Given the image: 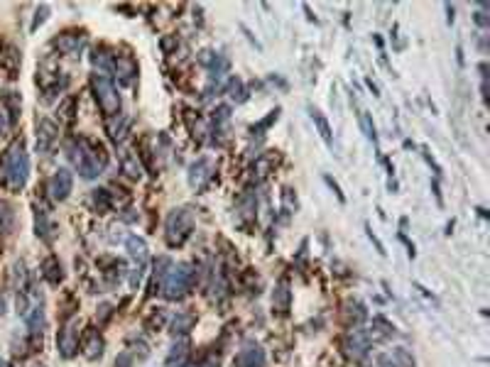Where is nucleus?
<instances>
[{
  "mask_svg": "<svg viewBox=\"0 0 490 367\" xmlns=\"http://www.w3.org/2000/svg\"><path fill=\"white\" fill-rule=\"evenodd\" d=\"M79 343H81V331H79V318H64L59 336H56V348H59L61 357H74L79 352Z\"/></svg>",
  "mask_w": 490,
  "mask_h": 367,
  "instance_id": "7",
  "label": "nucleus"
},
{
  "mask_svg": "<svg viewBox=\"0 0 490 367\" xmlns=\"http://www.w3.org/2000/svg\"><path fill=\"white\" fill-rule=\"evenodd\" d=\"M10 128H13V125H10V117H8L6 108H0V140L6 138L8 130H10Z\"/></svg>",
  "mask_w": 490,
  "mask_h": 367,
  "instance_id": "33",
  "label": "nucleus"
},
{
  "mask_svg": "<svg viewBox=\"0 0 490 367\" xmlns=\"http://www.w3.org/2000/svg\"><path fill=\"white\" fill-rule=\"evenodd\" d=\"M113 72H116L118 81L125 83V86H130V83H133V79L138 76V61H135L130 54L120 56L116 51V59H113Z\"/></svg>",
  "mask_w": 490,
  "mask_h": 367,
  "instance_id": "13",
  "label": "nucleus"
},
{
  "mask_svg": "<svg viewBox=\"0 0 490 367\" xmlns=\"http://www.w3.org/2000/svg\"><path fill=\"white\" fill-rule=\"evenodd\" d=\"M0 367H10V365H8V362H6V360H0Z\"/></svg>",
  "mask_w": 490,
  "mask_h": 367,
  "instance_id": "35",
  "label": "nucleus"
},
{
  "mask_svg": "<svg viewBox=\"0 0 490 367\" xmlns=\"http://www.w3.org/2000/svg\"><path fill=\"white\" fill-rule=\"evenodd\" d=\"M17 313L25 321L30 336H42V328H45V296L37 289L35 279L22 291H17Z\"/></svg>",
  "mask_w": 490,
  "mask_h": 367,
  "instance_id": "2",
  "label": "nucleus"
},
{
  "mask_svg": "<svg viewBox=\"0 0 490 367\" xmlns=\"http://www.w3.org/2000/svg\"><path fill=\"white\" fill-rule=\"evenodd\" d=\"M3 106L8 108V117H10V125H15L17 122V115H20V106H22V101H20V93H13V91H8V93H3Z\"/></svg>",
  "mask_w": 490,
  "mask_h": 367,
  "instance_id": "21",
  "label": "nucleus"
},
{
  "mask_svg": "<svg viewBox=\"0 0 490 367\" xmlns=\"http://www.w3.org/2000/svg\"><path fill=\"white\" fill-rule=\"evenodd\" d=\"M184 367H221V362L216 355H204L201 360L191 362V365H184Z\"/></svg>",
  "mask_w": 490,
  "mask_h": 367,
  "instance_id": "31",
  "label": "nucleus"
},
{
  "mask_svg": "<svg viewBox=\"0 0 490 367\" xmlns=\"http://www.w3.org/2000/svg\"><path fill=\"white\" fill-rule=\"evenodd\" d=\"M13 223H15V213H13L10 204H0V230L3 233H10Z\"/></svg>",
  "mask_w": 490,
  "mask_h": 367,
  "instance_id": "27",
  "label": "nucleus"
},
{
  "mask_svg": "<svg viewBox=\"0 0 490 367\" xmlns=\"http://www.w3.org/2000/svg\"><path fill=\"white\" fill-rule=\"evenodd\" d=\"M74 189V174L67 167H61L54 172V177L49 179V194L54 201H67L69 194Z\"/></svg>",
  "mask_w": 490,
  "mask_h": 367,
  "instance_id": "9",
  "label": "nucleus"
},
{
  "mask_svg": "<svg viewBox=\"0 0 490 367\" xmlns=\"http://www.w3.org/2000/svg\"><path fill=\"white\" fill-rule=\"evenodd\" d=\"M0 67L10 74V79H15L17 69H20V51L15 47H6V51L0 54Z\"/></svg>",
  "mask_w": 490,
  "mask_h": 367,
  "instance_id": "20",
  "label": "nucleus"
},
{
  "mask_svg": "<svg viewBox=\"0 0 490 367\" xmlns=\"http://www.w3.org/2000/svg\"><path fill=\"white\" fill-rule=\"evenodd\" d=\"M191 284H194V267L187 265V262L169 265L167 275H164V279H162L164 299H169V301L184 299V296L189 294Z\"/></svg>",
  "mask_w": 490,
  "mask_h": 367,
  "instance_id": "5",
  "label": "nucleus"
},
{
  "mask_svg": "<svg viewBox=\"0 0 490 367\" xmlns=\"http://www.w3.org/2000/svg\"><path fill=\"white\" fill-rule=\"evenodd\" d=\"M228 93H230V98H233L235 103H245V101H248V91H245V83L240 81L238 76L230 79V83H228Z\"/></svg>",
  "mask_w": 490,
  "mask_h": 367,
  "instance_id": "26",
  "label": "nucleus"
},
{
  "mask_svg": "<svg viewBox=\"0 0 490 367\" xmlns=\"http://www.w3.org/2000/svg\"><path fill=\"white\" fill-rule=\"evenodd\" d=\"M125 247H128L130 257L138 262V270H143L145 262H148V243H145L143 238H138V235H130V238L125 240Z\"/></svg>",
  "mask_w": 490,
  "mask_h": 367,
  "instance_id": "16",
  "label": "nucleus"
},
{
  "mask_svg": "<svg viewBox=\"0 0 490 367\" xmlns=\"http://www.w3.org/2000/svg\"><path fill=\"white\" fill-rule=\"evenodd\" d=\"M0 167H3V181L8 189H25L27 177H30V154H27L25 140L15 138L8 145V149L0 157Z\"/></svg>",
  "mask_w": 490,
  "mask_h": 367,
  "instance_id": "1",
  "label": "nucleus"
},
{
  "mask_svg": "<svg viewBox=\"0 0 490 367\" xmlns=\"http://www.w3.org/2000/svg\"><path fill=\"white\" fill-rule=\"evenodd\" d=\"M309 113H312V120H314V125H317L322 140L326 145H331L333 142V140H331V128H329V122H326V117H324V113L319 111V108H309Z\"/></svg>",
  "mask_w": 490,
  "mask_h": 367,
  "instance_id": "22",
  "label": "nucleus"
},
{
  "mask_svg": "<svg viewBox=\"0 0 490 367\" xmlns=\"http://www.w3.org/2000/svg\"><path fill=\"white\" fill-rule=\"evenodd\" d=\"M84 44H86V32L84 30H64L52 40V47L64 56H77L84 49Z\"/></svg>",
  "mask_w": 490,
  "mask_h": 367,
  "instance_id": "8",
  "label": "nucleus"
},
{
  "mask_svg": "<svg viewBox=\"0 0 490 367\" xmlns=\"http://www.w3.org/2000/svg\"><path fill=\"white\" fill-rule=\"evenodd\" d=\"M42 277H45L49 284H59L61 279H64V272H61V265H59V260H56L54 255H49L45 262H42Z\"/></svg>",
  "mask_w": 490,
  "mask_h": 367,
  "instance_id": "18",
  "label": "nucleus"
},
{
  "mask_svg": "<svg viewBox=\"0 0 490 367\" xmlns=\"http://www.w3.org/2000/svg\"><path fill=\"white\" fill-rule=\"evenodd\" d=\"M47 15H49V6H40V8H37V13H35V20H32V32H35V30H37V27H40V25H45Z\"/></svg>",
  "mask_w": 490,
  "mask_h": 367,
  "instance_id": "32",
  "label": "nucleus"
},
{
  "mask_svg": "<svg viewBox=\"0 0 490 367\" xmlns=\"http://www.w3.org/2000/svg\"><path fill=\"white\" fill-rule=\"evenodd\" d=\"M3 313H6V296L0 294V318H3Z\"/></svg>",
  "mask_w": 490,
  "mask_h": 367,
  "instance_id": "34",
  "label": "nucleus"
},
{
  "mask_svg": "<svg viewBox=\"0 0 490 367\" xmlns=\"http://www.w3.org/2000/svg\"><path fill=\"white\" fill-rule=\"evenodd\" d=\"M122 172L128 174V177H140L138 154H122Z\"/></svg>",
  "mask_w": 490,
  "mask_h": 367,
  "instance_id": "29",
  "label": "nucleus"
},
{
  "mask_svg": "<svg viewBox=\"0 0 490 367\" xmlns=\"http://www.w3.org/2000/svg\"><path fill=\"white\" fill-rule=\"evenodd\" d=\"M194 228V218L187 209H174L169 211L167 223H164V235H167L169 247H179V245L187 243V238L191 235Z\"/></svg>",
  "mask_w": 490,
  "mask_h": 367,
  "instance_id": "6",
  "label": "nucleus"
},
{
  "mask_svg": "<svg viewBox=\"0 0 490 367\" xmlns=\"http://www.w3.org/2000/svg\"><path fill=\"white\" fill-rule=\"evenodd\" d=\"M233 367H265V350L258 343H245L233 357Z\"/></svg>",
  "mask_w": 490,
  "mask_h": 367,
  "instance_id": "10",
  "label": "nucleus"
},
{
  "mask_svg": "<svg viewBox=\"0 0 490 367\" xmlns=\"http://www.w3.org/2000/svg\"><path fill=\"white\" fill-rule=\"evenodd\" d=\"M211 174H214V164H211L209 157L196 159L194 164L189 167V184L194 189H204L206 184L211 181Z\"/></svg>",
  "mask_w": 490,
  "mask_h": 367,
  "instance_id": "14",
  "label": "nucleus"
},
{
  "mask_svg": "<svg viewBox=\"0 0 490 367\" xmlns=\"http://www.w3.org/2000/svg\"><path fill=\"white\" fill-rule=\"evenodd\" d=\"M72 159L84 179H96L108 164V154H106V149H103V145L93 142V140H88V138H79L77 142H74Z\"/></svg>",
  "mask_w": 490,
  "mask_h": 367,
  "instance_id": "3",
  "label": "nucleus"
},
{
  "mask_svg": "<svg viewBox=\"0 0 490 367\" xmlns=\"http://www.w3.org/2000/svg\"><path fill=\"white\" fill-rule=\"evenodd\" d=\"M189 355V341H179L177 345L172 348V352H169V357H167V365L172 367L174 362H177V365H182L184 362V357Z\"/></svg>",
  "mask_w": 490,
  "mask_h": 367,
  "instance_id": "25",
  "label": "nucleus"
},
{
  "mask_svg": "<svg viewBox=\"0 0 490 367\" xmlns=\"http://www.w3.org/2000/svg\"><path fill=\"white\" fill-rule=\"evenodd\" d=\"M35 230H37V238H42L45 243H52V240H54V223H52V218H49V211L37 209Z\"/></svg>",
  "mask_w": 490,
  "mask_h": 367,
  "instance_id": "15",
  "label": "nucleus"
},
{
  "mask_svg": "<svg viewBox=\"0 0 490 367\" xmlns=\"http://www.w3.org/2000/svg\"><path fill=\"white\" fill-rule=\"evenodd\" d=\"M91 91H93V98H96L98 108L101 113L106 115V120H113V117L120 115V108H122V101H120V93H118L116 83L108 74L103 72H93L91 74Z\"/></svg>",
  "mask_w": 490,
  "mask_h": 367,
  "instance_id": "4",
  "label": "nucleus"
},
{
  "mask_svg": "<svg viewBox=\"0 0 490 367\" xmlns=\"http://www.w3.org/2000/svg\"><path fill=\"white\" fill-rule=\"evenodd\" d=\"M358 122H361V130L370 142H378V130H375V122L368 111H358Z\"/></svg>",
  "mask_w": 490,
  "mask_h": 367,
  "instance_id": "23",
  "label": "nucleus"
},
{
  "mask_svg": "<svg viewBox=\"0 0 490 367\" xmlns=\"http://www.w3.org/2000/svg\"><path fill=\"white\" fill-rule=\"evenodd\" d=\"M191 326H194V316L191 313H177L172 321V328H174V336H187V333L191 331Z\"/></svg>",
  "mask_w": 490,
  "mask_h": 367,
  "instance_id": "24",
  "label": "nucleus"
},
{
  "mask_svg": "<svg viewBox=\"0 0 490 367\" xmlns=\"http://www.w3.org/2000/svg\"><path fill=\"white\" fill-rule=\"evenodd\" d=\"M290 299H292V294H290V286L282 282V284H277V289H275V294H272V309H275L280 316H285L287 311H290Z\"/></svg>",
  "mask_w": 490,
  "mask_h": 367,
  "instance_id": "19",
  "label": "nucleus"
},
{
  "mask_svg": "<svg viewBox=\"0 0 490 367\" xmlns=\"http://www.w3.org/2000/svg\"><path fill=\"white\" fill-rule=\"evenodd\" d=\"M35 367H45V365H35Z\"/></svg>",
  "mask_w": 490,
  "mask_h": 367,
  "instance_id": "36",
  "label": "nucleus"
},
{
  "mask_svg": "<svg viewBox=\"0 0 490 367\" xmlns=\"http://www.w3.org/2000/svg\"><path fill=\"white\" fill-rule=\"evenodd\" d=\"M343 350H346V355L351 360H363L368 355V350H370V336L363 331H351L346 343H343Z\"/></svg>",
  "mask_w": 490,
  "mask_h": 367,
  "instance_id": "12",
  "label": "nucleus"
},
{
  "mask_svg": "<svg viewBox=\"0 0 490 367\" xmlns=\"http://www.w3.org/2000/svg\"><path fill=\"white\" fill-rule=\"evenodd\" d=\"M56 138H59V128L49 117H37V149L40 152H49L54 147Z\"/></svg>",
  "mask_w": 490,
  "mask_h": 367,
  "instance_id": "11",
  "label": "nucleus"
},
{
  "mask_svg": "<svg viewBox=\"0 0 490 367\" xmlns=\"http://www.w3.org/2000/svg\"><path fill=\"white\" fill-rule=\"evenodd\" d=\"M84 355L88 357V360H96V357L103 355V338L98 336V331H88L84 333Z\"/></svg>",
  "mask_w": 490,
  "mask_h": 367,
  "instance_id": "17",
  "label": "nucleus"
},
{
  "mask_svg": "<svg viewBox=\"0 0 490 367\" xmlns=\"http://www.w3.org/2000/svg\"><path fill=\"white\" fill-rule=\"evenodd\" d=\"M91 199H93V206H96V211H101V213H103V211L111 209V194H108L106 189H96V191H93Z\"/></svg>",
  "mask_w": 490,
  "mask_h": 367,
  "instance_id": "30",
  "label": "nucleus"
},
{
  "mask_svg": "<svg viewBox=\"0 0 490 367\" xmlns=\"http://www.w3.org/2000/svg\"><path fill=\"white\" fill-rule=\"evenodd\" d=\"M74 108H77V98H64V103L59 106V111H56V115H59V120L64 122H72L74 120Z\"/></svg>",
  "mask_w": 490,
  "mask_h": 367,
  "instance_id": "28",
  "label": "nucleus"
}]
</instances>
